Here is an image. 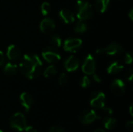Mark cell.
I'll use <instances>...</instances> for the list:
<instances>
[{
	"mask_svg": "<svg viewBox=\"0 0 133 132\" xmlns=\"http://www.w3.org/2000/svg\"><path fill=\"white\" fill-rule=\"evenodd\" d=\"M42 62L37 54H25L19 64V70L21 73L30 79L37 78L41 71Z\"/></svg>",
	"mask_w": 133,
	"mask_h": 132,
	"instance_id": "cell-1",
	"label": "cell"
},
{
	"mask_svg": "<svg viewBox=\"0 0 133 132\" xmlns=\"http://www.w3.org/2000/svg\"><path fill=\"white\" fill-rule=\"evenodd\" d=\"M76 12L79 20L84 21L90 19L94 15V9L87 1L78 0L76 4Z\"/></svg>",
	"mask_w": 133,
	"mask_h": 132,
	"instance_id": "cell-2",
	"label": "cell"
},
{
	"mask_svg": "<svg viewBox=\"0 0 133 132\" xmlns=\"http://www.w3.org/2000/svg\"><path fill=\"white\" fill-rule=\"evenodd\" d=\"M43 58L48 63H56L61 59V54L58 51L53 47H47L42 51Z\"/></svg>",
	"mask_w": 133,
	"mask_h": 132,
	"instance_id": "cell-3",
	"label": "cell"
},
{
	"mask_svg": "<svg viewBox=\"0 0 133 132\" xmlns=\"http://www.w3.org/2000/svg\"><path fill=\"white\" fill-rule=\"evenodd\" d=\"M10 125L11 127L18 131H24L26 126V121L24 115L22 113H16L10 118Z\"/></svg>",
	"mask_w": 133,
	"mask_h": 132,
	"instance_id": "cell-4",
	"label": "cell"
},
{
	"mask_svg": "<svg viewBox=\"0 0 133 132\" xmlns=\"http://www.w3.org/2000/svg\"><path fill=\"white\" fill-rule=\"evenodd\" d=\"M90 105L97 109H101L105 105V95L104 93L97 91L92 93L90 97Z\"/></svg>",
	"mask_w": 133,
	"mask_h": 132,
	"instance_id": "cell-5",
	"label": "cell"
},
{
	"mask_svg": "<svg viewBox=\"0 0 133 132\" xmlns=\"http://www.w3.org/2000/svg\"><path fill=\"white\" fill-rule=\"evenodd\" d=\"M96 69V61L92 56V54H88L82 65V71L86 74V75H93L95 72Z\"/></svg>",
	"mask_w": 133,
	"mask_h": 132,
	"instance_id": "cell-6",
	"label": "cell"
},
{
	"mask_svg": "<svg viewBox=\"0 0 133 132\" xmlns=\"http://www.w3.org/2000/svg\"><path fill=\"white\" fill-rule=\"evenodd\" d=\"M82 45V40L76 37H69L64 42V49L66 51L75 52Z\"/></svg>",
	"mask_w": 133,
	"mask_h": 132,
	"instance_id": "cell-7",
	"label": "cell"
},
{
	"mask_svg": "<svg viewBox=\"0 0 133 132\" xmlns=\"http://www.w3.org/2000/svg\"><path fill=\"white\" fill-rule=\"evenodd\" d=\"M124 51V47L118 43H111L103 48V52L110 56H118Z\"/></svg>",
	"mask_w": 133,
	"mask_h": 132,
	"instance_id": "cell-8",
	"label": "cell"
},
{
	"mask_svg": "<svg viewBox=\"0 0 133 132\" xmlns=\"http://www.w3.org/2000/svg\"><path fill=\"white\" fill-rule=\"evenodd\" d=\"M111 90L115 96H121L125 92V85L122 80L116 79L111 85Z\"/></svg>",
	"mask_w": 133,
	"mask_h": 132,
	"instance_id": "cell-9",
	"label": "cell"
},
{
	"mask_svg": "<svg viewBox=\"0 0 133 132\" xmlns=\"http://www.w3.org/2000/svg\"><path fill=\"white\" fill-rule=\"evenodd\" d=\"M99 118L100 117H98L96 112L93 110H86L83 112H82L80 115V121L83 124H92L96 119Z\"/></svg>",
	"mask_w": 133,
	"mask_h": 132,
	"instance_id": "cell-10",
	"label": "cell"
},
{
	"mask_svg": "<svg viewBox=\"0 0 133 132\" xmlns=\"http://www.w3.org/2000/svg\"><path fill=\"white\" fill-rule=\"evenodd\" d=\"M55 28V23L53 19L50 18H44L40 23V29L43 33L50 34Z\"/></svg>",
	"mask_w": 133,
	"mask_h": 132,
	"instance_id": "cell-11",
	"label": "cell"
},
{
	"mask_svg": "<svg viewBox=\"0 0 133 132\" xmlns=\"http://www.w3.org/2000/svg\"><path fill=\"white\" fill-rule=\"evenodd\" d=\"M19 99H20V102H21L22 106L23 107L25 110L26 112H28L30 110V109L31 108L33 103H34L33 97L28 93L24 92V93H21V95L19 96Z\"/></svg>",
	"mask_w": 133,
	"mask_h": 132,
	"instance_id": "cell-12",
	"label": "cell"
},
{
	"mask_svg": "<svg viewBox=\"0 0 133 132\" xmlns=\"http://www.w3.org/2000/svg\"><path fill=\"white\" fill-rule=\"evenodd\" d=\"M65 68L68 72H74L79 68V60L74 56H69L65 61Z\"/></svg>",
	"mask_w": 133,
	"mask_h": 132,
	"instance_id": "cell-13",
	"label": "cell"
},
{
	"mask_svg": "<svg viewBox=\"0 0 133 132\" xmlns=\"http://www.w3.org/2000/svg\"><path fill=\"white\" fill-rule=\"evenodd\" d=\"M7 58L10 61H16L17 60L20 56V51L19 49L15 46L14 44H11L7 48V53H6Z\"/></svg>",
	"mask_w": 133,
	"mask_h": 132,
	"instance_id": "cell-14",
	"label": "cell"
},
{
	"mask_svg": "<svg viewBox=\"0 0 133 132\" xmlns=\"http://www.w3.org/2000/svg\"><path fill=\"white\" fill-rule=\"evenodd\" d=\"M124 68L123 64L120 61H115L111 62L107 68V72L108 74H117L120 72Z\"/></svg>",
	"mask_w": 133,
	"mask_h": 132,
	"instance_id": "cell-15",
	"label": "cell"
},
{
	"mask_svg": "<svg viewBox=\"0 0 133 132\" xmlns=\"http://www.w3.org/2000/svg\"><path fill=\"white\" fill-rule=\"evenodd\" d=\"M59 16L65 23H72L75 21V16L72 12L68 9H62L59 12Z\"/></svg>",
	"mask_w": 133,
	"mask_h": 132,
	"instance_id": "cell-16",
	"label": "cell"
},
{
	"mask_svg": "<svg viewBox=\"0 0 133 132\" xmlns=\"http://www.w3.org/2000/svg\"><path fill=\"white\" fill-rule=\"evenodd\" d=\"M110 1L111 0H95L94 6L99 12L104 13L107 10Z\"/></svg>",
	"mask_w": 133,
	"mask_h": 132,
	"instance_id": "cell-17",
	"label": "cell"
},
{
	"mask_svg": "<svg viewBox=\"0 0 133 132\" xmlns=\"http://www.w3.org/2000/svg\"><path fill=\"white\" fill-rule=\"evenodd\" d=\"M74 31L76 33H85L87 32L88 30H89V26L88 25L84 23L83 21L82 20H79L78 21L76 25L74 26V28H73Z\"/></svg>",
	"mask_w": 133,
	"mask_h": 132,
	"instance_id": "cell-18",
	"label": "cell"
},
{
	"mask_svg": "<svg viewBox=\"0 0 133 132\" xmlns=\"http://www.w3.org/2000/svg\"><path fill=\"white\" fill-rule=\"evenodd\" d=\"M117 120L112 117H106L103 120V125L106 129H113L117 125Z\"/></svg>",
	"mask_w": 133,
	"mask_h": 132,
	"instance_id": "cell-19",
	"label": "cell"
},
{
	"mask_svg": "<svg viewBox=\"0 0 133 132\" xmlns=\"http://www.w3.org/2000/svg\"><path fill=\"white\" fill-rule=\"evenodd\" d=\"M17 71V66L16 64H13L12 62H8L4 67V72L8 75H14Z\"/></svg>",
	"mask_w": 133,
	"mask_h": 132,
	"instance_id": "cell-20",
	"label": "cell"
},
{
	"mask_svg": "<svg viewBox=\"0 0 133 132\" xmlns=\"http://www.w3.org/2000/svg\"><path fill=\"white\" fill-rule=\"evenodd\" d=\"M57 72V69L54 65H50L48 66L44 71V75L46 78H51L54 76Z\"/></svg>",
	"mask_w": 133,
	"mask_h": 132,
	"instance_id": "cell-21",
	"label": "cell"
},
{
	"mask_svg": "<svg viewBox=\"0 0 133 132\" xmlns=\"http://www.w3.org/2000/svg\"><path fill=\"white\" fill-rule=\"evenodd\" d=\"M41 11L42 12V14L44 16H46L48 15L50 12H51V5L48 2H44L41 4Z\"/></svg>",
	"mask_w": 133,
	"mask_h": 132,
	"instance_id": "cell-22",
	"label": "cell"
},
{
	"mask_svg": "<svg viewBox=\"0 0 133 132\" xmlns=\"http://www.w3.org/2000/svg\"><path fill=\"white\" fill-rule=\"evenodd\" d=\"M68 82H69V77H68V75L65 72L62 73L61 75L59 76V79H58V83H59V85L62 86H65L68 83Z\"/></svg>",
	"mask_w": 133,
	"mask_h": 132,
	"instance_id": "cell-23",
	"label": "cell"
},
{
	"mask_svg": "<svg viewBox=\"0 0 133 132\" xmlns=\"http://www.w3.org/2000/svg\"><path fill=\"white\" fill-rule=\"evenodd\" d=\"M90 79H89L88 76H83L81 79H80V82H79V84L81 86V87L83 88H87L89 86H90Z\"/></svg>",
	"mask_w": 133,
	"mask_h": 132,
	"instance_id": "cell-24",
	"label": "cell"
},
{
	"mask_svg": "<svg viewBox=\"0 0 133 132\" xmlns=\"http://www.w3.org/2000/svg\"><path fill=\"white\" fill-rule=\"evenodd\" d=\"M51 43L53 44H55L57 47H60L61 44H62V39H61V37L58 35H56V34H55V35H53L51 37Z\"/></svg>",
	"mask_w": 133,
	"mask_h": 132,
	"instance_id": "cell-25",
	"label": "cell"
},
{
	"mask_svg": "<svg viewBox=\"0 0 133 132\" xmlns=\"http://www.w3.org/2000/svg\"><path fill=\"white\" fill-rule=\"evenodd\" d=\"M49 132H66L60 126H52L49 129Z\"/></svg>",
	"mask_w": 133,
	"mask_h": 132,
	"instance_id": "cell-26",
	"label": "cell"
},
{
	"mask_svg": "<svg viewBox=\"0 0 133 132\" xmlns=\"http://www.w3.org/2000/svg\"><path fill=\"white\" fill-rule=\"evenodd\" d=\"M125 64H128V65L132 64V54L130 53H127L125 54Z\"/></svg>",
	"mask_w": 133,
	"mask_h": 132,
	"instance_id": "cell-27",
	"label": "cell"
},
{
	"mask_svg": "<svg viewBox=\"0 0 133 132\" xmlns=\"http://www.w3.org/2000/svg\"><path fill=\"white\" fill-rule=\"evenodd\" d=\"M133 78V70L132 69H129L127 73H126V79L129 82H132Z\"/></svg>",
	"mask_w": 133,
	"mask_h": 132,
	"instance_id": "cell-28",
	"label": "cell"
},
{
	"mask_svg": "<svg viewBox=\"0 0 133 132\" xmlns=\"http://www.w3.org/2000/svg\"><path fill=\"white\" fill-rule=\"evenodd\" d=\"M101 110L106 114H108V115H111L112 114H113V110H111V108H110V107H103V108H101Z\"/></svg>",
	"mask_w": 133,
	"mask_h": 132,
	"instance_id": "cell-29",
	"label": "cell"
},
{
	"mask_svg": "<svg viewBox=\"0 0 133 132\" xmlns=\"http://www.w3.org/2000/svg\"><path fill=\"white\" fill-rule=\"evenodd\" d=\"M5 63V57L2 51H0V66H2Z\"/></svg>",
	"mask_w": 133,
	"mask_h": 132,
	"instance_id": "cell-30",
	"label": "cell"
},
{
	"mask_svg": "<svg viewBox=\"0 0 133 132\" xmlns=\"http://www.w3.org/2000/svg\"><path fill=\"white\" fill-rule=\"evenodd\" d=\"M24 131L26 132H37V129L35 128H34L33 126H26Z\"/></svg>",
	"mask_w": 133,
	"mask_h": 132,
	"instance_id": "cell-31",
	"label": "cell"
},
{
	"mask_svg": "<svg viewBox=\"0 0 133 132\" xmlns=\"http://www.w3.org/2000/svg\"><path fill=\"white\" fill-rule=\"evenodd\" d=\"M126 128H127V129L129 131H132V129H133V122L132 121H128L127 123H126Z\"/></svg>",
	"mask_w": 133,
	"mask_h": 132,
	"instance_id": "cell-32",
	"label": "cell"
},
{
	"mask_svg": "<svg viewBox=\"0 0 133 132\" xmlns=\"http://www.w3.org/2000/svg\"><path fill=\"white\" fill-rule=\"evenodd\" d=\"M93 78H94V80L95 81V82H101V78L97 75V74H93Z\"/></svg>",
	"mask_w": 133,
	"mask_h": 132,
	"instance_id": "cell-33",
	"label": "cell"
},
{
	"mask_svg": "<svg viewBox=\"0 0 133 132\" xmlns=\"http://www.w3.org/2000/svg\"><path fill=\"white\" fill-rule=\"evenodd\" d=\"M128 16H129V19H130V20H133V9H130V11H129V14H128Z\"/></svg>",
	"mask_w": 133,
	"mask_h": 132,
	"instance_id": "cell-34",
	"label": "cell"
},
{
	"mask_svg": "<svg viewBox=\"0 0 133 132\" xmlns=\"http://www.w3.org/2000/svg\"><path fill=\"white\" fill-rule=\"evenodd\" d=\"M94 132H106L104 129H102V128H98V129H97V130H95Z\"/></svg>",
	"mask_w": 133,
	"mask_h": 132,
	"instance_id": "cell-35",
	"label": "cell"
},
{
	"mask_svg": "<svg viewBox=\"0 0 133 132\" xmlns=\"http://www.w3.org/2000/svg\"><path fill=\"white\" fill-rule=\"evenodd\" d=\"M129 110H130V114L132 115V104H131L130 108H129Z\"/></svg>",
	"mask_w": 133,
	"mask_h": 132,
	"instance_id": "cell-36",
	"label": "cell"
},
{
	"mask_svg": "<svg viewBox=\"0 0 133 132\" xmlns=\"http://www.w3.org/2000/svg\"><path fill=\"white\" fill-rule=\"evenodd\" d=\"M0 132H3V131H2V130H0Z\"/></svg>",
	"mask_w": 133,
	"mask_h": 132,
	"instance_id": "cell-37",
	"label": "cell"
}]
</instances>
